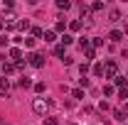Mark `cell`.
Instances as JSON below:
<instances>
[{
    "label": "cell",
    "instance_id": "ab89813d",
    "mask_svg": "<svg viewBox=\"0 0 128 125\" xmlns=\"http://www.w3.org/2000/svg\"><path fill=\"white\" fill-rule=\"evenodd\" d=\"M5 125H8V123H5Z\"/></svg>",
    "mask_w": 128,
    "mask_h": 125
},
{
    "label": "cell",
    "instance_id": "277c9868",
    "mask_svg": "<svg viewBox=\"0 0 128 125\" xmlns=\"http://www.w3.org/2000/svg\"><path fill=\"white\" fill-rule=\"evenodd\" d=\"M108 39H111L113 44L123 42V32H121V30H111V32H108Z\"/></svg>",
    "mask_w": 128,
    "mask_h": 125
},
{
    "label": "cell",
    "instance_id": "f1b7e54d",
    "mask_svg": "<svg viewBox=\"0 0 128 125\" xmlns=\"http://www.w3.org/2000/svg\"><path fill=\"white\" fill-rule=\"evenodd\" d=\"M79 71H81V76H86V74H89V64H86V62L79 64Z\"/></svg>",
    "mask_w": 128,
    "mask_h": 125
},
{
    "label": "cell",
    "instance_id": "e0dca14e",
    "mask_svg": "<svg viewBox=\"0 0 128 125\" xmlns=\"http://www.w3.org/2000/svg\"><path fill=\"white\" fill-rule=\"evenodd\" d=\"M30 32H32V39H40V37L44 34V32L40 30V27H30Z\"/></svg>",
    "mask_w": 128,
    "mask_h": 125
},
{
    "label": "cell",
    "instance_id": "74e56055",
    "mask_svg": "<svg viewBox=\"0 0 128 125\" xmlns=\"http://www.w3.org/2000/svg\"><path fill=\"white\" fill-rule=\"evenodd\" d=\"M126 110H128V101H126V103H123V113H126Z\"/></svg>",
    "mask_w": 128,
    "mask_h": 125
},
{
    "label": "cell",
    "instance_id": "d4e9b609",
    "mask_svg": "<svg viewBox=\"0 0 128 125\" xmlns=\"http://www.w3.org/2000/svg\"><path fill=\"white\" fill-rule=\"evenodd\" d=\"M44 125H59V120H57L54 115H47V118H44Z\"/></svg>",
    "mask_w": 128,
    "mask_h": 125
},
{
    "label": "cell",
    "instance_id": "4316f807",
    "mask_svg": "<svg viewBox=\"0 0 128 125\" xmlns=\"http://www.w3.org/2000/svg\"><path fill=\"white\" fill-rule=\"evenodd\" d=\"M116 93V88H113L111 83H108V86H104V96H113Z\"/></svg>",
    "mask_w": 128,
    "mask_h": 125
},
{
    "label": "cell",
    "instance_id": "8d00e7d4",
    "mask_svg": "<svg viewBox=\"0 0 128 125\" xmlns=\"http://www.w3.org/2000/svg\"><path fill=\"white\" fill-rule=\"evenodd\" d=\"M2 30H5V22H2V20H0V32H2Z\"/></svg>",
    "mask_w": 128,
    "mask_h": 125
},
{
    "label": "cell",
    "instance_id": "ac0fdd59",
    "mask_svg": "<svg viewBox=\"0 0 128 125\" xmlns=\"http://www.w3.org/2000/svg\"><path fill=\"white\" fill-rule=\"evenodd\" d=\"M101 44H104V37H91V49L101 47Z\"/></svg>",
    "mask_w": 128,
    "mask_h": 125
},
{
    "label": "cell",
    "instance_id": "ffe728a7",
    "mask_svg": "<svg viewBox=\"0 0 128 125\" xmlns=\"http://www.w3.org/2000/svg\"><path fill=\"white\" fill-rule=\"evenodd\" d=\"M62 44H64V47L74 44V37H72V34H64V37H62Z\"/></svg>",
    "mask_w": 128,
    "mask_h": 125
},
{
    "label": "cell",
    "instance_id": "4dcf8cb0",
    "mask_svg": "<svg viewBox=\"0 0 128 125\" xmlns=\"http://www.w3.org/2000/svg\"><path fill=\"white\" fill-rule=\"evenodd\" d=\"M98 110H101V113H104V110H111V106H108L106 101H101V103H98Z\"/></svg>",
    "mask_w": 128,
    "mask_h": 125
},
{
    "label": "cell",
    "instance_id": "2e32d148",
    "mask_svg": "<svg viewBox=\"0 0 128 125\" xmlns=\"http://www.w3.org/2000/svg\"><path fill=\"white\" fill-rule=\"evenodd\" d=\"M79 47L84 49V52H86V49L91 47V39H86V37H81V39H79Z\"/></svg>",
    "mask_w": 128,
    "mask_h": 125
},
{
    "label": "cell",
    "instance_id": "5bb4252c",
    "mask_svg": "<svg viewBox=\"0 0 128 125\" xmlns=\"http://www.w3.org/2000/svg\"><path fill=\"white\" fill-rule=\"evenodd\" d=\"M104 7H106V2H101V0H96V2H91V10H94V12H101Z\"/></svg>",
    "mask_w": 128,
    "mask_h": 125
},
{
    "label": "cell",
    "instance_id": "7a4b0ae2",
    "mask_svg": "<svg viewBox=\"0 0 128 125\" xmlns=\"http://www.w3.org/2000/svg\"><path fill=\"white\" fill-rule=\"evenodd\" d=\"M27 64H30L32 69H42V66H44V57H42L40 52H32L30 57H27Z\"/></svg>",
    "mask_w": 128,
    "mask_h": 125
},
{
    "label": "cell",
    "instance_id": "f35d334b",
    "mask_svg": "<svg viewBox=\"0 0 128 125\" xmlns=\"http://www.w3.org/2000/svg\"><path fill=\"white\" fill-rule=\"evenodd\" d=\"M126 81H128V74H126Z\"/></svg>",
    "mask_w": 128,
    "mask_h": 125
},
{
    "label": "cell",
    "instance_id": "9c48e42d",
    "mask_svg": "<svg viewBox=\"0 0 128 125\" xmlns=\"http://www.w3.org/2000/svg\"><path fill=\"white\" fill-rule=\"evenodd\" d=\"M42 37H44V42H57V32H54V30H44Z\"/></svg>",
    "mask_w": 128,
    "mask_h": 125
},
{
    "label": "cell",
    "instance_id": "3957f363",
    "mask_svg": "<svg viewBox=\"0 0 128 125\" xmlns=\"http://www.w3.org/2000/svg\"><path fill=\"white\" fill-rule=\"evenodd\" d=\"M32 110H34V113H37V115H44V110H47V103H44V101H40V98H37V101H34V103H32Z\"/></svg>",
    "mask_w": 128,
    "mask_h": 125
},
{
    "label": "cell",
    "instance_id": "ba28073f",
    "mask_svg": "<svg viewBox=\"0 0 128 125\" xmlns=\"http://www.w3.org/2000/svg\"><path fill=\"white\" fill-rule=\"evenodd\" d=\"M17 86H20V88H32L34 83H32V78H30V76H22L20 81H17Z\"/></svg>",
    "mask_w": 128,
    "mask_h": 125
},
{
    "label": "cell",
    "instance_id": "9a60e30c",
    "mask_svg": "<svg viewBox=\"0 0 128 125\" xmlns=\"http://www.w3.org/2000/svg\"><path fill=\"white\" fill-rule=\"evenodd\" d=\"M108 20H111V22H118V20H121V10H111V12H108Z\"/></svg>",
    "mask_w": 128,
    "mask_h": 125
},
{
    "label": "cell",
    "instance_id": "5b68a950",
    "mask_svg": "<svg viewBox=\"0 0 128 125\" xmlns=\"http://www.w3.org/2000/svg\"><path fill=\"white\" fill-rule=\"evenodd\" d=\"M8 57H10V59H12V62H22V52H20V49H17V47H12V49H10V52H8Z\"/></svg>",
    "mask_w": 128,
    "mask_h": 125
},
{
    "label": "cell",
    "instance_id": "d590c367",
    "mask_svg": "<svg viewBox=\"0 0 128 125\" xmlns=\"http://www.w3.org/2000/svg\"><path fill=\"white\" fill-rule=\"evenodd\" d=\"M121 32H123V34H128V25H123V30H121Z\"/></svg>",
    "mask_w": 128,
    "mask_h": 125
},
{
    "label": "cell",
    "instance_id": "8fae6325",
    "mask_svg": "<svg viewBox=\"0 0 128 125\" xmlns=\"http://www.w3.org/2000/svg\"><path fill=\"white\" fill-rule=\"evenodd\" d=\"M64 30H66V22H64V17H59L54 22V32H64Z\"/></svg>",
    "mask_w": 128,
    "mask_h": 125
},
{
    "label": "cell",
    "instance_id": "e575fe53",
    "mask_svg": "<svg viewBox=\"0 0 128 125\" xmlns=\"http://www.w3.org/2000/svg\"><path fill=\"white\" fill-rule=\"evenodd\" d=\"M8 42H10V39H8L5 34H0V47H8Z\"/></svg>",
    "mask_w": 128,
    "mask_h": 125
},
{
    "label": "cell",
    "instance_id": "7c38bea8",
    "mask_svg": "<svg viewBox=\"0 0 128 125\" xmlns=\"http://www.w3.org/2000/svg\"><path fill=\"white\" fill-rule=\"evenodd\" d=\"M52 54H54V57H59V59H64V57H66V54H64V44H57V47L52 49Z\"/></svg>",
    "mask_w": 128,
    "mask_h": 125
},
{
    "label": "cell",
    "instance_id": "484cf974",
    "mask_svg": "<svg viewBox=\"0 0 128 125\" xmlns=\"http://www.w3.org/2000/svg\"><path fill=\"white\" fill-rule=\"evenodd\" d=\"M22 42H25V47H34V44H37V39H32V37H25V39H22Z\"/></svg>",
    "mask_w": 128,
    "mask_h": 125
},
{
    "label": "cell",
    "instance_id": "44dd1931",
    "mask_svg": "<svg viewBox=\"0 0 128 125\" xmlns=\"http://www.w3.org/2000/svg\"><path fill=\"white\" fill-rule=\"evenodd\" d=\"M113 83H116V86H121V88H126V83H128V81H126L123 76H116V78H113Z\"/></svg>",
    "mask_w": 128,
    "mask_h": 125
},
{
    "label": "cell",
    "instance_id": "8992f818",
    "mask_svg": "<svg viewBox=\"0 0 128 125\" xmlns=\"http://www.w3.org/2000/svg\"><path fill=\"white\" fill-rule=\"evenodd\" d=\"M0 93L2 96L10 93V78H0Z\"/></svg>",
    "mask_w": 128,
    "mask_h": 125
},
{
    "label": "cell",
    "instance_id": "30bf717a",
    "mask_svg": "<svg viewBox=\"0 0 128 125\" xmlns=\"http://www.w3.org/2000/svg\"><path fill=\"white\" fill-rule=\"evenodd\" d=\"M81 27H84V22H81V20H72V22H69V30H72V32H79Z\"/></svg>",
    "mask_w": 128,
    "mask_h": 125
},
{
    "label": "cell",
    "instance_id": "d6a6232c",
    "mask_svg": "<svg viewBox=\"0 0 128 125\" xmlns=\"http://www.w3.org/2000/svg\"><path fill=\"white\" fill-rule=\"evenodd\" d=\"M32 88H34V91H37V93H44V83H34V86H32Z\"/></svg>",
    "mask_w": 128,
    "mask_h": 125
},
{
    "label": "cell",
    "instance_id": "1f68e13d",
    "mask_svg": "<svg viewBox=\"0 0 128 125\" xmlns=\"http://www.w3.org/2000/svg\"><path fill=\"white\" fill-rule=\"evenodd\" d=\"M72 96H74V98H84V91H81V88H74Z\"/></svg>",
    "mask_w": 128,
    "mask_h": 125
},
{
    "label": "cell",
    "instance_id": "603a6c76",
    "mask_svg": "<svg viewBox=\"0 0 128 125\" xmlns=\"http://www.w3.org/2000/svg\"><path fill=\"white\" fill-rule=\"evenodd\" d=\"M94 76H104V64H94Z\"/></svg>",
    "mask_w": 128,
    "mask_h": 125
},
{
    "label": "cell",
    "instance_id": "6da1fadb",
    "mask_svg": "<svg viewBox=\"0 0 128 125\" xmlns=\"http://www.w3.org/2000/svg\"><path fill=\"white\" fill-rule=\"evenodd\" d=\"M104 76L106 78H116L118 76V62H116V59H108V62L104 64Z\"/></svg>",
    "mask_w": 128,
    "mask_h": 125
},
{
    "label": "cell",
    "instance_id": "836d02e7",
    "mask_svg": "<svg viewBox=\"0 0 128 125\" xmlns=\"http://www.w3.org/2000/svg\"><path fill=\"white\" fill-rule=\"evenodd\" d=\"M62 64H64V66H72V64H74V59H72V57H64Z\"/></svg>",
    "mask_w": 128,
    "mask_h": 125
},
{
    "label": "cell",
    "instance_id": "f546056e",
    "mask_svg": "<svg viewBox=\"0 0 128 125\" xmlns=\"http://www.w3.org/2000/svg\"><path fill=\"white\" fill-rule=\"evenodd\" d=\"M79 86H81V88H89V78L81 76V78H79Z\"/></svg>",
    "mask_w": 128,
    "mask_h": 125
},
{
    "label": "cell",
    "instance_id": "52a82bcc",
    "mask_svg": "<svg viewBox=\"0 0 128 125\" xmlns=\"http://www.w3.org/2000/svg\"><path fill=\"white\" fill-rule=\"evenodd\" d=\"M0 66H2V74H5V76H10V74H15V71H17V69H15V64H10V62L0 64Z\"/></svg>",
    "mask_w": 128,
    "mask_h": 125
},
{
    "label": "cell",
    "instance_id": "d6986e66",
    "mask_svg": "<svg viewBox=\"0 0 128 125\" xmlns=\"http://www.w3.org/2000/svg\"><path fill=\"white\" fill-rule=\"evenodd\" d=\"M17 30L22 32V30H30V20H20L17 22Z\"/></svg>",
    "mask_w": 128,
    "mask_h": 125
},
{
    "label": "cell",
    "instance_id": "7402d4cb",
    "mask_svg": "<svg viewBox=\"0 0 128 125\" xmlns=\"http://www.w3.org/2000/svg\"><path fill=\"white\" fill-rule=\"evenodd\" d=\"M84 54H86V64H89V62H91V59L96 57V49H91V47H89L86 52H84Z\"/></svg>",
    "mask_w": 128,
    "mask_h": 125
},
{
    "label": "cell",
    "instance_id": "4fadbf2b",
    "mask_svg": "<svg viewBox=\"0 0 128 125\" xmlns=\"http://www.w3.org/2000/svg\"><path fill=\"white\" fill-rule=\"evenodd\" d=\"M57 7H59V10H64V12H66V10L72 7V2H69V0H57Z\"/></svg>",
    "mask_w": 128,
    "mask_h": 125
},
{
    "label": "cell",
    "instance_id": "83f0119b",
    "mask_svg": "<svg viewBox=\"0 0 128 125\" xmlns=\"http://www.w3.org/2000/svg\"><path fill=\"white\" fill-rule=\"evenodd\" d=\"M113 118H116V120H123V118H126V113H123V110H118V108H116V110H113Z\"/></svg>",
    "mask_w": 128,
    "mask_h": 125
},
{
    "label": "cell",
    "instance_id": "cb8c5ba5",
    "mask_svg": "<svg viewBox=\"0 0 128 125\" xmlns=\"http://www.w3.org/2000/svg\"><path fill=\"white\" fill-rule=\"evenodd\" d=\"M118 98H121V103H126L128 101V88H121L118 91Z\"/></svg>",
    "mask_w": 128,
    "mask_h": 125
}]
</instances>
